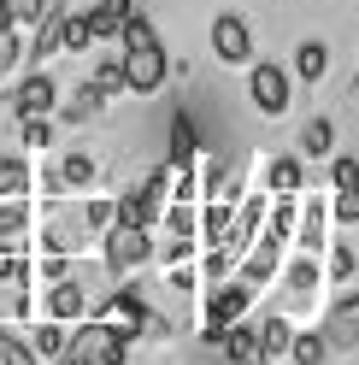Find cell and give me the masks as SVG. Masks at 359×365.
<instances>
[{"label": "cell", "instance_id": "obj_1", "mask_svg": "<svg viewBox=\"0 0 359 365\" xmlns=\"http://www.w3.org/2000/svg\"><path fill=\"white\" fill-rule=\"evenodd\" d=\"M106 242V277H130L136 265L153 259V230H142V224H112V230L100 236Z\"/></svg>", "mask_w": 359, "mask_h": 365}, {"label": "cell", "instance_id": "obj_2", "mask_svg": "<svg viewBox=\"0 0 359 365\" xmlns=\"http://www.w3.org/2000/svg\"><path fill=\"white\" fill-rule=\"evenodd\" d=\"M288 88H295V77H288L283 65H271V59L248 65V101H254L259 118H283L288 112Z\"/></svg>", "mask_w": 359, "mask_h": 365}, {"label": "cell", "instance_id": "obj_3", "mask_svg": "<svg viewBox=\"0 0 359 365\" xmlns=\"http://www.w3.org/2000/svg\"><path fill=\"white\" fill-rule=\"evenodd\" d=\"M212 53H218V65H254V30L241 12L212 18Z\"/></svg>", "mask_w": 359, "mask_h": 365}, {"label": "cell", "instance_id": "obj_4", "mask_svg": "<svg viewBox=\"0 0 359 365\" xmlns=\"http://www.w3.org/2000/svg\"><path fill=\"white\" fill-rule=\"evenodd\" d=\"M248 307H254V283H248V277L212 283L207 294H200V312H207V324H236Z\"/></svg>", "mask_w": 359, "mask_h": 365}, {"label": "cell", "instance_id": "obj_5", "mask_svg": "<svg viewBox=\"0 0 359 365\" xmlns=\"http://www.w3.org/2000/svg\"><path fill=\"white\" fill-rule=\"evenodd\" d=\"M165 77H171L165 48H136V53H124V88H130V95H160Z\"/></svg>", "mask_w": 359, "mask_h": 365}, {"label": "cell", "instance_id": "obj_6", "mask_svg": "<svg viewBox=\"0 0 359 365\" xmlns=\"http://www.w3.org/2000/svg\"><path fill=\"white\" fill-rule=\"evenodd\" d=\"M48 112H59V83L48 71H30L12 95V118L24 124V118H48Z\"/></svg>", "mask_w": 359, "mask_h": 365}, {"label": "cell", "instance_id": "obj_7", "mask_svg": "<svg viewBox=\"0 0 359 365\" xmlns=\"http://www.w3.org/2000/svg\"><path fill=\"white\" fill-rule=\"evenodd\" d=\"M283 247H288V242H277V236H254V247H248V259L236 265V277H248L254 289H259V283H271L277 271H283Z\"/></svg>", "mask_w": 359, "mask_h": 365}, {"label": "cell", "instance_id": "obj_8", "mask_svg": "<svg viewBox=\"0 0 359 365\" xmlns=\"http://www.w3.org/2000/svg\"><path fill=\"white\" fill-rule=\"evenodd\" d=\"M88 289L77 283V277H59V283H48V301H41V312L48 318H59V324H71V318H88Z\"/></svg>", "mask_w": 359, "mask_h": 365}, {"label": "cell", "instance_id": "obj_9", "mask_svg": "<svg viewBox=\"0 0 359 365\" xmlns=\"http://www.w3.org/2000/svg\"><path fill=\"white\" fill-rule=\"evenodd\" d=\"M295 247H301V254H324V247H330V207H324V200H301Z\"/></svg>", "mask_w": 359, "mask_h": 365}, {"label": "cell", "instance_id": "obj_10", "mask_svg": "<svg viewBox=\"0 0 359 365\" xmlns=\"http://www.w3.org/2000/svg\"><path fill=\"white\" fill-rule=\"evenodd\" d=\"M65 18H71V6H59V0H53L48 18L36 24V41L24 48V59H30V65H41V59H53V53H59V41H65Z\"/></svg>", "mask_w": 359, "mask_h": 365}, {"label": "cell", "instance_id": "obj_11", "mask_svg": "<svg viewBox=\"0 0 359 365\" xmlns=\"http://www.w3.org/2000/svg\"><path fill=\"white\" fill-rule=\"evenodd\" d=\"M106 101H112V95L88 77V83H77V95L59 106V118H65V124H88V118H100V112H106Z\"/></svg>", "mask_w": 359, "mask_h": 365}, {"label": "cell", "instance_id": "obj_12", "mask_svg": "<svg viewBox=\"0 0 359 365\" xmlns=\"http://www.w3.org/2000/svg\"><path fill=\"white\" fill-rule=\"evenodd\" d=\"M130 12H136L130 0H95V6H88V30H95V41H118Z\"/></svg>", "mask_w": 359, "mask_h": 365}, {"label": "cell", "instance_id": "obj_13", "mask_svg": "<svg viewBox=\"0 0 359 365\" xmlns=\"http://www.w3.org/2000/svg\"><path fill=\"white\" fill-rule=\"evenodd\" d=\"M30 200H0V254L6 247H24V236H30Z\"/></svg>", "mask_w": 359, "mask_h": 365}, {"label": "cell", "instance_id": "obj_14", "mask_svg": "<svg viewBox=\"0 0 359 365\" xmlns=\"http://www.w3.org/2000/svg\"><path fill=\"white\" fill-rule=\"evenodd\" d=\"M24 341H30L41 359H65V348H71V336H65V324H59V318H41L36 330H24Z\"/></svg>", "mask_w": 359, "mask_h": 365}, {"label": "cell", "instance_id": "obj_15", "mask_svg": "<svg viewBox=\"0 0 359 365\" xmlns=\"http://www.w3.org/2000/svg\"><path fill=\"white\" fill-rule=\"evenodd\" d=\"M324 336H330V348H353L359 341V301H342L330 312V324H324Z\"/></svg>", "mask_w": 359, "mask_h": 365}, {"label": "cell", "instance_id": "obj_16", "mask_svg": "<svg viewBox=\"0 0 359 365\" xmlns=\"http://www.w3.org/2000/svg\"><path fill=\"white\" fill-rule=\"evenodd\" d=\"M301 153L306 159H330L335 153V124L330 118H306L301 124Z\"/></svg>", "mask_w": 359, "mask_h": 365}, {"label": "cell", "instance_id": "obj_17", "mask_svg": "<svg viewBox=\"0 0 359 365\" xmlns=\"http://www.w3.org/2000/svg\"><path fill=\"white\" fill-rule=\"evenodd\" d=\"M24 195H30V159L24 153L0 159V200H24Z\"/></svg>", "mask_w": 359, "mask_h": 365}, {"label": "cell", "instance_id": "obj_18", "mask_svg": "<svg viewBox=\"0 0 359 365\" xmlns=\"http://www.w3.org/2000/svg\"><path fill=\"white\" fill-rule=\"evenodd\" d=\"M118 48H124V53H136V48H160V30H153V18H147V12H130V18H124Z\"/></svg>", "mask_w": 359, "mask_h": 365}, {"label": "cell", "instance_id": "obj_19", "mask_svg": "<svg viewBox=\"0 0 359 365\" xmlns=\"http://www.w3.org/2000/svg\"><path fill=\"white\" fill-rule=\"evenodd\" d=\"M95 177H100L95 153H65V159H59V189H88Z\"/></svg>", "mask_w": 359, "mask_h": 365}, {"label": "cell", "instance_id": "obj_20", "mask_svg": "<svg viewBox=\"0 0 359 365\" xmlns=\"http://www.w3.org/2000/svg\"><path fill=\"white\" fill-rule=\"evenodd\" d=\"M236 230V218H230V200H207V207H200V242H224V236H230Z\"/></svg>", "mask_w": 359, "mask_h": 365}, {"label": "cell", "instance_id": "obj_21", "mask_svg": "<svg viewBox=\"0 0 359 365\" xmlns=\"http://www.w3.org/2000/svg\"><path fill=\"white\" fill-rule=\"evenodd\" d=\"M301 182H306V171H301V159H271L265 165V189H277V195H301Z\"/></svg>", "mask_w": 359, "mask_h": 365}, {"label": "cell", "instance_id": "obj_22", "mask_svg": "<svg viewBox=\"0 0 359 365\" xmlns=\"http://www.w3.org/2000/svg\"><path fill=\"white\" fill-rule=\"evenodd\" d=\"M330 71V48H324V41H301V48H295V77L301 83H318Z\"/></svg>", "mask_w": 359, "mask_h": 365}, {"label": "cell", "instance_id": "obj_23", "mask_svg": "<svg viewBox=\"0 0 359 365\" xmlns=\"http://www.w3.org/2000/svg\"><path fill=\"white\" fill-rule=\"evenodd\" d=\"M165 224V236H200V212H194V200H171V207L160 212Z\"/></svg>", "mask_w": 359, "mask_h": 365}, {"label": "cell", "instance_id": "obj_24", "mask_svg": "<svg viewBox=\"0 0 359 365\" xmlns=\"http://www.w3.org/2000/svg\"><path fill=\"white\" fill-rule=\"evenodd\" d=\"M288 359H295V365H324V359H330V336L301 330L295 341H288Z\"/></svg>", "mask_w": 359, "mask_h": 365}, {"label": "cell", "instance_id": "obj_25", "mask_svg": "<svg viewBox=\"0 0 359 365\" xmlns=\"http://www.w3.org/2000/svg\"><path fill=\"white\" fill-rule=\"evenodd\" d=\"M288 341H295V324H288V318H277V312H271V318H259V348L271 354V359L288 354Z\"/></svg>", "mask_w": 359, "mask_h": 365}, {"label": "cell", "instance_id": "obj_26", "mask_svg": "<svg viewBox=\"0 0 359 365\" xmlns=\"http://www.w3.org/2000/svg\"><path fill=\"white\" fill-rule=\"evenodd\" d=\"M194 159H200L194 124H189V118H177V124H171V165H194Z\"/></svg>", "mask_w": 359, "mask_h": 365}, {"label": "cell", "instance_id": "obj_27", "mask_svg": "<svg viewBox=\"0 0 359 365\" xmlns=\"http://www.w3.org/2000/svg\"><path fill=\"white\" fill-rule=\"evenodd\" d=\"M88 48H95L88 12H71V18H65V41H59V53H88Z\"/></svg>", "mask_w": 359, "mask_h": 365}, {"label": "cell", "instance_id": "obj_28", "mask_svg": "<svg viewBox=\"0 0 359 365\" xmlns=\"http://www.w3.org/2000/svg\"><path fill=\"white\" fill-rule=\"evenodd\" d=\"M95 83L106 88V95H130V88H124V48H118V53H100V65H95Z\"/></svg>", "mask_w": 359, "mask_h": 365}, {"label": "cell", "instance_id": "obj_29", "mask_svg": "<svg viewBox=\"0 0 359 365\" xmlns=\"http://www.w3.org/2000/svg\"><path fill=\"white\" fill-rule=\"evenodd\" d=\"M0 365H41V354L30 348L24 336H12V330H0Z\"/></svg>", "mask_w": 359, "mask_h": 365}, {"label": "cell", "instance_id": "obj_30", "mask_svg": "<svg viewBox=\"0 0 359 365\" xmlns=\"http://www.w3.org/2000/svg\"><path fill=\"white\" fill-rule=\"evenodd\" d=\"M153 259H160V265H189V259H194V236H165V242H153Z\"/></svg>", "mask_w": 359, "mask_h": 365}, {"label": "cell", "instance_id": "obj_31", "mask_svg": "<svg viewBox=\"0 0 359 365\" xmlns=\"http://www.w3.org/2000/svg\"><path fill=\"white\" fill-rule=\"evenodd\" d=\"M312 289H318V254L288 265V294H312Z\"/></svg>", "mask_w": 359, "mask_h": 365}, {"label": "cell", "instance_id": "obj_32", "mask_svg": "<svg viewBox=\"0 0 359 365\" xmlns=\"http://www.w3.org/2000/svg\"><path fill=\"white\" fill-rule=\"evenodd\" d=\"M83 218H88L95 236H106L112 224H118V200H83Z\"/></svg>", "mask_w": 359, "mask_h": 365}, {"label": "cell", "instance_id": "obj_33", "mask_svg": "<svg viewBox=\"0 0 359 365\" xmlns=\"http://www.w3.org/2000/svg\"><path fill=\"white\" fill-rule=\"evenodd\" d=\"M6 6H12V24H18V30H36L41 18H48L53 0H6Z\"/></svg>", "mask_w": 359, "mask_h": 365}, {"label": "cell", "instance_id": "obj_34", "mask_svg": "<svg viewBox=\"0 0 359 365\" xmlns=\"http://www.w3.org/2000/svg\"><path fill=\"white\" fill-rule=\"evenodd\" d=\"M259 218H265V195H248V207H241V218H236V236H248V242H254V236L265 230Z\"/></svg>", "mask_w": 359, "mask_h": 365}, {"label": "cell", "instance_id": "obj_35", "mask_svg": "<svg viewBox=\"0 0 359 365\" xmlns=\"http://www.w3.org/2000/svg\"><path fill=\"white\" fill-rule=\"evenodd\" d=\"M353 271H359V254H353V247H330V283H348Z\"/></svg>", "mask_w": 359, "mask_h": 365}, {"label": "cell", "instance_id": "obj_36", "mask_svg": "<svg viewBox=\"0 0 359 365\" xmlns=\"http://www.w3.org/2000/svg\"><path fill=\"white\" fill-rule=\"evenodd\" d=\"M330 218H335V224H359V189H335Z\"/></svg>", "mask_w": 359, "mask_h": 365}, {"label": "cell", "instance_id": "obj_37", "mask_svg": "<svg viewBox=\"0 0 359 365\" xmlns=\"http://www.w3.org/2000/svg\"><path fill=\"white\" fill-rule=\"evenodd\" d=\"M330 182H335V189H359V159H353V153H342V159L330 165Z\"/></svg>", "mask_w": 359, "mask_h": 365}, {"label": "cell", "instance_id": "obj_38", "mask_svg": "<svg viewBox=\"0 0 359 365\" xmlns=\"http://www.w3.org/2000/svg\"><path fill=\"white\" fill-rule=\"evenodd\" d=\"M18 130H24V148H48V142H53V124H48V118H24Z\"/></svg>", "mask_w": 359, "mask_h": 365}, {"label": "cell", "instance_id": "obj_39", "mask_svg": "<svg viewBox=\"0 0 359 365\" xmlns=\"http://www.w3.org/2000/svg\"><path fill=\"white\" fill-rule=\"evenodd\" d=\"M18 59H24V41H18V30H12V36H0V77H6Z\"/></svg>", "mask_w": 359, "mask_h": 365}, {"label": "cell", "instance_id": "obj_40", "mask_svg": "<svg viewBox=\"0 0 359 365\" xmlns=\"http://www.w3.org/2000/svg\"><path fill=\"white\" fill-rule=\"evenodd\" d=\"M200 277H194V271H183V265H171V289H194Z\"/></svg>", "mask_w": 359, "mask_h": 365}, {"label": "cell", "instance_id": "obj_41", "mask_svg": "<svg viewBox=\"0 0 359 365\" xmlns=\"http://www.w3.org/2000/svg\"><path fill=\"white\" fill-rule=\"evenodd\" d=\"M18 24H12V6H6V0H0V36H12Z\"/></svg>", "mask_w": 359, "mask_h": 365}, {"label": "cell", "instance_id": "obj_42", "mask_svg": "<svg viewBox=\"0 0 359 365\" xmlns=\"http://www.w3.org/2000/svg\"><path fill=\"white\" fill-rule=\"evenodd\" d=\"M348 88H353V95H359V65H353V83H348Z\"/></svg>", "mask_w": 359, "mask_h": 365}]
</instances>
